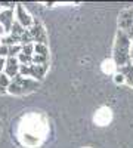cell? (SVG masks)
I'll return each mask as SVG.
<instances>
[{
	"mask_svg": "<svg viewBox=\"0 0 133 148\" xmlns=\"http://www.w3.org/2000/svg\"><path fill=\"white\" fill-rule=\"evenodd\" d=\"M47 132H49V123L46 116L42 113H28L19 121L18 138L22 145L34 148L44 141Z\"/></svg>",
	"mask_w": 133,
	"mask_h": 148,
	"instance_id": "6da1fadb",
	"label": "cell"
},
{
	"mask_svg": "<svg viewBox=\"0 0 133 148\" xmlns=\"http://www.w3.org/2000/svg\"><path fill=\"white\" fill-rule=\"evenodd\" d=\"M130 49H132V39L126 33L118 30L115 34V42H114V47H113V59L117 64V67L132 64Z\"/></svg>",
	"mask_w": 133,
	"mask_h": 148,
	"instance_id": "7a4b0ae2",
	"label": "cell"
},
{
	"mask_svg": "<svg viewBox=\"0 0 133 148\" xmlns=\"http://www.w3.org/2000/svg\"><path fill=\"white\" fill-rule=\"evenodd\" d=\"M37 88H39L37 80L30 79V77H24L21 74H18L16 77H14L10 80V84L8 88V93L21 96V95H27V93L34 92Z\"/></svg>",
	"mask_w": 133,
	"mask_h": 148,
	"instance_id": "3957f363",
	"label": "cell"
},
{
	"mask_svg": "<svg viewBox=\"0 0 133 148\" xmlns=\"http://www.w3.org/2000/svg\"><path fill=\"white\" fill-rule=\"evenodd\" d=\"M28 33L31 36V40L35 45H46L47 43V33H46V30L42 25L40 21L34 19V24H33V27L28 30Z\"/></svg>",
	"mask_w": 133,
	"mask_h": 148,
	"instance_id": "277c9868",
	"label": "cell"
},
{
	"mask_svg": "<svg viewBox=\"0 0 133 148\" xmlns=\"http://www.w3.org/2000/svg\"><path fill=\"white\" fill-rule=\"evenodd\" d=\"M133 28V9H123L118 15V30L129 36Z\"/></svg>",
	"mask_w": 133,
	"mask_h": 148,
	"instance_id": "5b68a950",
	"label": "cell"
},
{
	"mask_svg": "<svg viewBox=\"0 0 133 148\" xmlns=\"http://www.w3.org/2000/svg\"><path fill=\"white\" fill-rule=\"evenodd\" d=\"M15 21H18L25 30H30L33 27V24H34L33 16L25 10V8H24L21 3H18L16 8H15Z\"/></svg>",
	"mask_w": 133,
	"mask_h": 148,
	"instance_id": "8992f818",
	"label": "cell"
},
{
	"mask_svg": "<svg viewBox=\"0 0 133 148\" xmlns=\"http://www.w3.org/2000/svg\"><path fill=\"white\" fill-rule=\"evenodd\" d=\"M49 61V51L46 45H34V56H33V64L46 65Z\"/></svg>",
	"mask_w": 133,
	"mask_h": 148,
	"instance_id": "52a82bcc",
	"label": "cell"
},
{
	"mask_svg": "<svg viewBox=\"0 0 133 148\" xmlns=\"http://www.w3.org/2000/svg\"><path fill=\"white\" fill-rule=\"evenodd\" d=\"M111 119H113V111L108 107H101L93 116V121L98 126H106L111 121Z\"/></svg>",
	"mask_w": 133,
	"mask_h": 148,
	"instance_id": "ba28073f",
	"label": "cell"
},
{
	"mask_svg": "<svg viewBox=\"0 0 133 148\" xmlns=\"http://www.w3.org/2000/svg\"><path fill=\"white\" fill-rule=\"evenodd\" d=\"M15 22L14 18V9H2L0 10V25H2L8 34H10L12 25Z\"/></svg>",
	"mask_w": 133,
	"mask_h": 148,
	"instance_id": "9c48e42d",
	"label": "cell"
},
{
	"mask_svg": "<svg viewBox=\"0 0 133 148\" xmlns=\"http://www.w3.org/2000/svg\"><path fill=\"white\" fill-rule=\"evenodd\" d=\"M19 68H21V64H19L18 58H14V56L6 58V67H5V74L6 76H9L10 79L16 77L19 74Z\"/></svg>",
	"mask_w": 133,
	"mask_h": 148,
	"instance_id": "30bf717a",
	"label": "cell"
},
{
	"mask_svg": "<svg viewBox=\"0 0 133 148\" xmlns=\"http://www.w3.org/2000/svg\"><path fill=\"white\" fill-rule=\"evenodd\" d=\"M118 73H121L126 77V83L133 88V64H127L123 67H118Z\"/></svg>",
	"mask_w": 133,
	"mask_h": 148,
	"instance_id": "8fae6325",
	"label": "cell"
},
{
	"mask_svg": "<svg viewBox=\"0 0 133 148\" xmlns=\"http://www.w3.org/2000/svg\"><path fill=\"white\" fill-rule=\"evenodd\" d=\"M102 71L105 74H117L118 67L114 62V59H105L104 62H102Z\"/></svg>",
	"mask_w": 133,
	"mask_h": 148,
	"instance_id": "7c38bea8",
	"label": "cell"
},
{
	"mask_svg": "<svg viewBox=\"0 0 133 148\" xmlns=\"http://www.w3.org/2000/svg\"><path fill=\"white\" fill-rule=\"evenodd\" d=\"M9 56V46L0 43V58H8Z\"/></svg>",
	"mask_w": 133,
	"mask_h": 148,
	"instance_id": "4fadbf2b",
	"label": "cell"
},
{
	"mask_svg": "<svg viewBox=\"0 0 133 148\" xmlns=\"http://www.w3.org/2000/svg\"><path fill=\"white\" fill-rule=\"evenodd\" d=\"M114 82H115L117 84H123V83H126V77L123 76L121 73L117 71V74H114Z\"/></svg>",
	"mask_w": 133,
	"mask_h": 148,
	"instance_id": "5bb4252c",
	"label": "cell"
},
{
	"mask_svg": "<svg viewBox=\"0 0 133 148\" xmlns=\"http://www.w3.org/2000/svg\"><path fill=\"white\" fill-rule=\"evenodd\" d=\"M5 67H6V58H0V74L5 73Z\"/></svg>",
	"mask_w": 133,
	"mask_h": 148,
	"instance_id": "9a60e30c",
	"label": "cell"
},
{
	"mask_svg": "<svg viewBox=\"0 0 133 148\" xmlns=\"http://www.w3.org/2000/svg\"><path fill=\"white\" fill-rule=\"evenodd\" d=\"M130 56H132V64H133V40H132V49H130Z\"/></svg>",
	"mask_w": 133,
	"mask_h": 148,
	"instance_id": "2e32d148",
	"label": "cell"
},
{
	"mask_svg": "<svg viewBox=\"0 0 133 148\" xmlns=\"http://www.w3.org/2000/svg\"><path fill=\"white\" fill-rule=\"evenodd\" d=\"M6 92H8V90H6V89L3 88V86H2V84H0V93H6Z\"/></svg>",
	"mask_w": 133,
	"mask_h": 148,
	"instance_id": "e0dca14e",
	"label": "cell"
},
{
	"mask_svg": "<svg viewBox=\"0 0 133 148\" xmlns=\"http://www.w3.org/2000/svg\"><path fill=\"white\" fill-rule=\"evenodd\" d=\"M0 10H2V6H0Z\"/></svg>",
	"mask_w": 133,
	"mask_h": 148,
	"instance_id": "ac0fdd59",
	"label": "cell"
},
{
	"mask_svg": "<svg viewBox=\"0 0 133 148\" xmlns=\"http://www.w3.org/2000/svg\"><path fill=\"white\" fill-rule=\"evenodd\" d=\"M0 39H2V37H0Z\"/></svg>",
	"mask_w": 133,
	"mask_h": 148,
	"instance_id": "d6986e66",
	"label": "cell"
}]
</instances>
